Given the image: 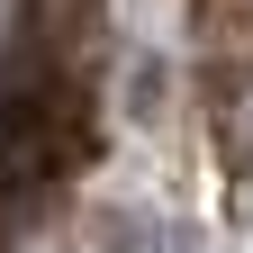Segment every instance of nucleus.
Segmentation results:
<instances>
[{
	"mask_svg": "<svg viewBox=\"0 0 253 253\" xmlns=\"http://www.w3.org/2000/svg\"><path fill=\"white\" fill-rule=\"evenodd\" d=\"M0 253H9V199H0Z\"/></svg>",
	"mask_w": 253,
	"mask_h": 253,
	"instance_id": "f257e3e1",
	"label": "nucleus"
}]
</instances>
